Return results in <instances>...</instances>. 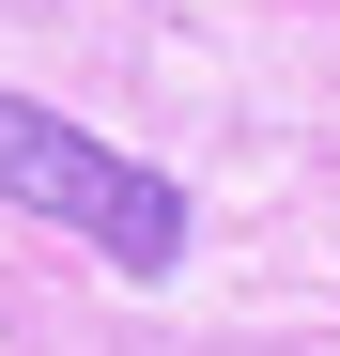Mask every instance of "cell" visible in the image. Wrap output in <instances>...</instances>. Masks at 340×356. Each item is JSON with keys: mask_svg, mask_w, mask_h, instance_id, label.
Listing matches in <instances>:
<instances>
[{"mask_svg": "<svg viewBox=\"0 0 340 356\" xmlns=\"http://www.w3.org/2000/svg\"><path fill=\"white\" fill-rule=\"evenodd\" d=\"M0 202L62 217L78 248H108L124 279H170V264H186V186L139 170V155H108L93 124H62V108H31V93H0Z\"/></svg>", "mask_w": 340, "mask_h": 356, "instance_id": "6da1fadb", "label": "cell"}]
</instances>
